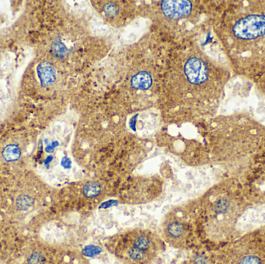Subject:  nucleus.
<instances>
[{"instance_id": "4468645a", "label": "nucleus", "mask_w": 265, "mask_h": 264, "mask_svg": "<svg viewBox=\"0 0 265 264\" xmlns=\"http://www.w3.org/2000/svg\"><path fill=\"white\" fill-rule=\"evenodd\" d=\"M42 258L40 255H34L31 260L32 264H41Z\"/></svg>"}, {"instance_id": "ddd939ff", "label": "nucleus", "mask_w": 265, "mask_h": 264, "mask_svg": "<svg viewBox=\"0 0 265 264\" xmlns=\"http://www.w3.org/2000/svg\"><path fill=\"white\" fill-rule=\"evenodd\" d=\"M84 253H85V255L92 257V256L99 254L100 253V249L96 247H88L85 249Z\"/></svg>"}, {"instance_id": "f03ea898", "label": "nucleus", "mask_w": 265, "mask_h": 264, "mask_svg": "<svg viewBox=\"0 0 265 264\" xmlns=\"http://www.w3.org/2000/svg\"><path fill=\"white\" fill-rule=\"evenodd\" d=\"M185 72L188 80L194 85H201L209 79L208 67L198 57H191L185 66Z\"/></svg>"}, {"instance_id": "20e7f679", "label": "nucleus", "mask_w": 265, "mask_h": 264, "mask_svg": "<svg viewBox=\"0 0 265 264\" xmlns=\"http://www.w3.org/2000/svg\"><path fill=\"white\" fill-rule=\"evenodd\" d=\"M37 74L40 83L43 86L51 85L56 79V72L51 64L47 62H42L37 67Z\"/></svg>"}, {"instance_id": "39448f33", "label": "nucleus", "mask_w": 265, "mask_h": 264, "mask_svg": "<svg viewBox=\"0 0 265 264\" xmlns=\"http://www.w3.org/2000/svg\"><path fill=\"white\" fill-rule=\"evenodd\" d=\"M152 84V77L146 71H141L134 75L131 80L132 86L136 89L145 90L149 88Z\"/></svg>"}, {"instance_id": "f257e3e1", "label": "nucleus", "mask_w": 265, "mask_h": 264, "mask_svg": "<svg viewBox=\"0 0 265 264\" xmlns=\"http://www.w3.org/2000/svg\"><path fill=\"white\" fill-rule=\"evenodd\" d=\"M224 37L233 71L256 78L265 73V1L232 7Z\"/></svg>"}, {"instance_id": "423d86ee", "label": "nucleus", "mask_w": 265, "mask_h": 264, "mask_svg": "<svg viewBox=\"0 0 265 264\" xmlns=\"http://www.w3.org/2000/svg\"><path fill=\"white\" fill-rule=\"evenodd\" d=\"M3 157L8 161H14L19 159L20 150L16 145H9L3 150Z\"/></svg>"}, {"instance_id": "6e6552de", "label": "nucleus", "mask_w": 265, "mask_h": 264, "mask_svg": "<svg viewBox=\"0 0 265 264\" xmlns=\"http://www.w3.org/2000/svg\"><path fill=\"white\" fill-rule=\"evenodd\" d=\"M168 233L174 237H179L183 234V225L179 223H172L168 226Z\"/></svg>"}, {"instance_id": "9b49d317", "label": "nucleus", "mask_w": 265, "mask_h": 264, "mask_svg": "<svg viewBox=\"0 0 265 264\" xmlns=\"http://www.w3.org/2000/svg\"><path fill=\"white\" fill-rule=\"evenodd\" d=\"M239 264H262L260 260L254 256H247L241 260Z\"/></svg>"}, {"instance_id": "7ed1b4c3", "label": "nucleus", "mask_w": 265, "mask_h": 264, "mask_svg": "<svg viewBox=\"0 0 265 264\" xmlns=\"http://www.w3.org/2000/svg\"><path fill=\"white\" fill-rule=\"evenodd\" d=\"M193 5L189 1H163L161 2V9L167 17L171 19H180L189 16L192 12Z\"/></svg>"}, {"instance_id": "9d476101", "label": "nucleus", "mask_w": 265, "mask_h": 264, "mask_svg": "<svg viewBox=\"0 0 265 264\" xmlns=\"http://www.w3.org/2000/svg\"><path fill=\"white\" fill-rule=\"evenodd\" d=\"M129 256L131 259L134 261H143L145 259L146 255L144 251L139 250V249L134 247V248L130 249L129 251Z\"/></svg>"}, {"instance_id": "2eb2a0df", "label": "nucleus", "mask_w": 265, "mask_h": 264, "mask_svg": "<svg viewBox=\"0 0 265 264\" xmlns=\"http://www.w3.org/2000/svg\"><path fill=\"white\" fill-rule=\"evenodd\" d=\"M113 205H115V201L110 200L109 201V202H105L103 205H102V208H107V207H111V206H113Z\"/></svg>"}, {"instance_id": "f8f14e48", "label": "nucleus", "mask_w": 265, "mask_h": 264, "mask_svg": "<svg viewBox=\"0 0 265 264\" xmlns=\"http://www.w3.org/2000/svg\"><path fill=\"white\" fill-rule=\"evenodd\" d=\"M104 9L105 11H106V14L109 15V16H116V14H117L118 9L116 8V6L114 4H106Z\"/></svg>"}, {"instance_id": "1a4fd4ad", "label": "nucleus", "mask_w": 265, "mask_h": 264, "mask_svg": "<svg viewBox=\"0 0 265 264\" xmlns=\"http://www.w3.org/2000/svg\"><path fill=\"white\" fill-rule=\"evenodd\" d=\"M134 245H135L136 248L144 251L149 248L151 242H150L149 239L142 236V237H139L136 239Z\"/></svg>"}, {"instance_id": "0eeeda50", "label": "nucleus", "mask_w": 265, "mask_h": 264, "mask_svg": "<svg viewBox=\"0 0 265 264\" xmlns=\"http://www.w3.org/2000/svg\"><path fill=\"white\" fill-rule=\"evenodd\" d=\"M101 192V187L96 182H89L83 188L84 195L88 198L98 196Z\"/></svg>"}]
</instances>
